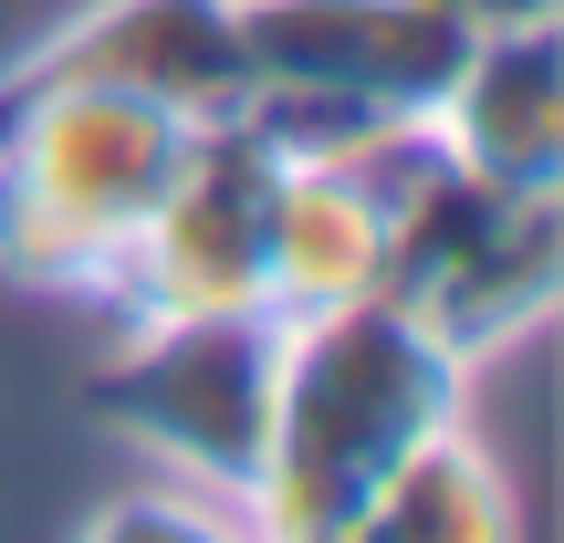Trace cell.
Returning a JSON list of instances; mask_svg holds the SVG:
<instances>
[{
	"mask_svg": "<svg viewBox=\"0 0 564 543\" xmlns=\"http://www.w3.org/2000/svg\"><path fill=\"white\" fill-rule=\"evenodd\" d=\"M470 419V366L398 314L387 293L282 324V387H272V460L251 512L272 523H345L408 449Z\"/></svg>",
	"mask_w": 564,
	"mask_h": 543,
	"instance_id": "obj_1",
	"label": "cell"
},
{
	"mask_svg": "<svg viewBox=\"0 0 564 543\" xmlns=\"http://www.w3.org/2000/svg\"><path fill=\"white\" fill-rule=\"evenodd\" d=\"M188 116L116 84L0 95V272L42 293H95L158 209Z\"/></svg>",
	"mask_w": 564,
	"mask_h": 543,
	"instance_id": "obj_2",
	"label": "cell"
},
{
	"mask_svg": "<svg viewBox=\"0 0 564 543\" xmlns=\"http://www.w3.org/2000/svg\"><path fill=\"white\" fill-rule=\"evenodd\" d=\"M377 293L398 303V314H419L429 335L481 377L491 356H512L523 335L554 324L564 188H491V178H470V167H449L440 146H429L419 178L387 199Z\"/></svg>",
	"mask_w": 564,
	"mask_h": 543,
	"instance_id": "obj_3",
	"label": "cell"
},
{
	"mask_svg": "<svg viewBox=\"0 0 564 543\" xmlns=\"http://www.w3.org/2000/svg\"><path fill=\"white\" fill-rule=\"evenodd\" d=\"M272 387H282V314H158L126 324L95 366L84 408L126 449L158 460V481L251 502L272 460Z\"/></svg>",
	"mask_w": 564,
	"mask_h": 543,
	"instance_id": "obj_4",
	"label": "cell"
},
{
	"mask_svg": "<svg viewBox=\"0 0 564 543\" xmlns=\"http://www.w3.org/2000/svg\"><path fill=\"white\" fill-rule=\"evenodd\" d=\"M251 116L282 146H345L366 126H429L470 32L440 0H230Z\"/></svg>",
	"mask_w": 564,
	"mask_h": 543,
	"instance_id": "obj_5",
	"label": "cell"
},
{
	"mask_svg": "<svg viewBox=\"0 0 564 543\" xmlns=\"http://www.w3.org/2000/svg\"><path fill=\"white\" fill-rule=\"evenodd\" d=\"M272 178H282V137L251 116V105H241V116L188 126L158 209H147L137 241L116 251V272L95 282V303L116 324L251 314V303H262V241H272ZM262 314H272V303H262Z\"/></svg>",
	"mask_w": 564,
	"mask_h": 543,
	"instance_id": "obj_6",
	"label": "cell"
},
{
	"mask_svg": "<svg viewBox=\"0 0 564 543\" xmlns=\"http://www.w3.org/2000/svg\"><path fill=\"white\" fill-rule=\"evenodd\" d=\"M42 84H116V95H147L188 126L251 105L230 0H84L63 32H42L0 74V95H42Z\"/></svg>",
	"mask_w": 564,
	"mask_h": 543,
	"instance_id": "obj_7",
	"label": "cell"
},
{
	"mask_svg": "<svg viewBox=\"0 0 564 543\" xmlns=\"http://www.w3.org/2000/svg\"><path fill=\"white\" fill-rule=\"evenodd\" d=\"M429 137L491 188H564V32H481L429 105Z\"/></svg>",
	"mask_w": 564,
	"mask_h": 543,
	"instance_id": "obj_8",
	"label": "cell"
},
{
	"mask_svg": "<svg viewBox=\"0 0 564 543\" xmlns=\"http://www.w3.org/2000/svg\"><path fill=\"white\" fill-rule=\"evenodd\" d=\"M387 262V199L345 146H282L272 178V241H262V303L282 324L366 303Z\"/></svg>",
	"mask_w": 564,
	"mask_h": 543,
	"instance_id": "obj_9",
	"label": "cell"
},
{
	"mask_svg": "<svg viewBox=\"0 0 564 543\" xmlns=\"http://www.w3.org/2000/svg\"><path fill=\"white\" fill-rule=\"evenodd\" d=\"M345 543H523V502H512L502 460L460 428H440L429 449H408L356 512H345Z\"/></svg>",
	"mask_w": 564,
	"mask_h": 543,
	"instance_id": "obj_10",
	"label": "cell"
},
{
	"mask_svg": "<svg viewBox=\"0 0 564 543\" xmlns=\"http://www.w3.org/2000/svg\"><path fill=\"white\" fill-rule=\"evenodd\" d=\"M74 543H251V512L220 502V491H188V481H137Z\"/></svg>",
	"mask_w": 564,
	"mask_h": 543,
	"instance_id": "obj_11",
	"label": "cell"
},
{
	"mask_svg": "<svg viewBox=\"0 0 564 543\" xmlns=\"http://www.w3.org/2000/svg\"><path fill=\"white\" fill-rule=\"evenodd\" d=\"M440 11L481 42V32H533V21H564V0H440Z\"/></svg>",
	"mask_w": 564,
	"mask_h": 543,
	"instance_id": "obj_12",
	"label": "cell"
},
{
	"mask_svg": "<svg viewBox=\"0 0 564 543\" xmlns=\"http://www.w3.org/2000/svg\"><path fill=\"white\" fill-rule=\"evenodd\" d=\"M251 543H345V523H272V512H251Z\"/></svg>",
	"mask_w": 564,
	"mask_h": 543,
	"instance_id": "obj_13",
	"label": "cell"
}]
</instances>
